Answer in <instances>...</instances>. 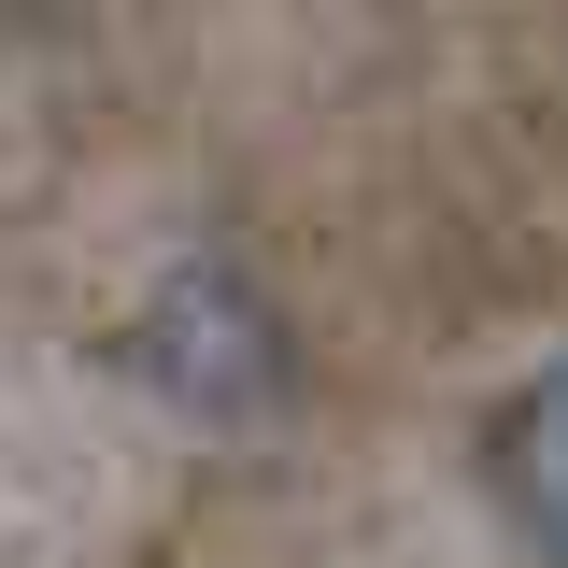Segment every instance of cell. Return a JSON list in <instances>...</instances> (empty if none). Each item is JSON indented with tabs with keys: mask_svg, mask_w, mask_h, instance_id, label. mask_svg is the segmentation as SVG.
<instances>
[{
	"mask_svg": "<svg viewBox=\"0 0 568 568\" xmlns=\"http://www.w3.org/2000/svg\"><path fill=\"white\" fill-rule=\"evenodd\" d=\"M484 469H497V497H511V526L568 568V355L540 369V384H511V398H497Z\"/></svg>",
	"mask_w": 568,
	"mask_h": 568,
	"instance_id": "cell-2",
	"label": "cell"
},
{
	"mask_svg": "<svg viewBox=\"0 0 568 568\" xmlns=\"http://www.w3.org/2000/svg\"><path fill=\"white\" fill-rule=\"evenodd\" d=\"M129 355H142V384H171L185 413H256L284 384V327H271V298L242 271H171L142 298Z\"/></svg>",
	"mask_w": 568,
	"mask_h": 568,
	"instance_id": "cell-1",
	"label": "cell"
}]
</instances>
